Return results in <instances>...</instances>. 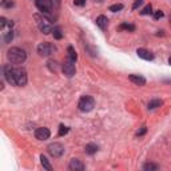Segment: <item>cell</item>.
Wrapping results in <instances>:
<instances>
[{
	"label": "cell",
	"mask_w": 171,
	"mask_h": 171,
	"mask_svg": "<svg viewBox=\"0 0 171 171\" xmlns=\"http://www.w3.org/2000/svg\"><path fill=\"white\" fill-rule=\"evenodd\" d=\"M7 58L11 63L21 64V63H24V60L27 59V54L24 52V49L19 48V47H12V48L8 49Z\"/></svg>",
	"instance_id": "6da1fadb"
},
{
	"label": "cell",
	"mask_w": 171,
	"mask_h": 171,
	"mask_svg": "<svg viewBox=\"0 0 171 171\" xmlns=\"http://www.w3.org/2000/svg\"><path fill=\"white\" fill-rule=\"evenodd\" d=\"M78 107H79V110L83 112H90L94 110L95 107V100L92 96H88V95H86V96H82L80 100H79V103H78Z\"/></svg>",
	"instance_id": "7a4b0ae2"
},
{
	"label": "cell",
	"mask_w": 171,
	"mask_h": 171,
	"mask_svg": "<svg viewBox=\"0 0 171 171\" xmlns=\"http://www.w3.org/2000/svg\"><path fill=\"white\" fill-rule=\"evenodd\" d=\"M35 19H36V21H38L39 30H40L43 34L48 35L49 32H52V31H54L52 24L49 23V20H48L47 18H44V16H40V15H35Z\"/></svg>",
	"instance_id": "3957f363"
},
{
	"label": "cell",
	"mask_w": 171,
	"mask_h": 171,
	"mask_svg": "<svg viewBox=\"0 0 171 171\" xmlns=\"http://www.w3.org/2000/svg\"><path fill=\"white\" fill-rule=\"evenodd\" d=\"M47 151L52 158H60L64 154V146L62 143L54 142V143L47 146Z\"/></svg>",
	"instance_id": "277c9868"
},
{
	"label": "cell",
	"mask_w": 171,
	"mask_h": 171,
	"mask_svg": "<svg viewBox=\"0 0 171 171\" xmlns=\"http://www.w3.org/2000/svg\"><path fill=\"white\" fill-rule=\"evenodd\" d=\"M14 78L15 82H16V86H25L28 78H27V71L24 68H14Z\"/></svg>",
	"instance_id": "5b68a950"
},
{
	"label": "cell",
	"mask_w": 171,
	"mask_h": 171,
	"mask_svg": "<svg viewBox=\"0 0 171 171\" xmlns=\"http://www.w3.org/2000/svg\"><path fill=\"white\" fill-rule=\"evenodd\" d=\"M62 71H63V73L67 78H72L73 75H75V72H76L75 62H71L70 59L67 60V62H64V63L62 64Z\"/></svg>",
	"instance_id": "8992f818"
},
{
	"label": "cell",
	"mask_w": 171,
	"mask_h": 171,
	"mask_svg": "<svg viewBox=\"0 0 171 171\" xmlns=\"http://www.w3.org/2000/svg\"><path fill=\"white\" fill-rule=\"evenodd\" d=\"M55 51V47H54L51 43H47V42H43L38 45V54L40 56H48Z\"/></svg>",
	"instance_id": "52a82bcc"
},
{
	"label": "cell",
	"mask_w": 171,
	"mask_h": 171,
	"mask_svg": "<svg viewBox=\"0 0 171 171\" xmlns=\"http://www.w3.org/2000/svg\"><path fill=\"white\" fill-rule=\"evenodd\" d=\"M52 5L54 4L51 0H36V7L42 11V14L47 15V16L52 10Z\"/></svg>",
	"instance_id": "ba28073f"
},
{
	"label": "cell",
	"mask_w": 171,
	"mask_h": 171,
	"mask_svg": "<svg viewBox=\"0 0 171 171\" xmlns=\"http://www.w3.org/2000/svg\"><path fill=\"white\" fill-rule=\"evenodd\" d=\"M3 72H4L5 80H7L10 84H12V86H16V82H15V78H14V67L8 66V64L7 66H4Z\"/></svg>",
	"instance_id": "9c48e42d"
},
{
	"label": "cell",
	"mask_w": 171,
	"mask_h": 171,
	"mask_svg": "<svg viewBox=\"0 0 171 171\" xmlns=\"http://www.w3.org/2000/svg\"><path fill=\"white\" fill-rule=\"evenodd\" d=\"M49 135H51V133H49V130L47 127H40V128H36V131H35L36 139H39V140L48 139Z\"/></svg>",
	"instance_id": "30bf717a"
},
{
	"label": "cell",
	"mask_w": 171,
	"mask_h": 171,
	"mask_svg": "<svg viewBox=\"0 0 171 171\" xmlns=\"http://www.w3.org/2000/svg\"><path fill=\"white\" fill-rule=\"evenodd\" d=\"M68 168L72 171H83L84 168H86V166H84V163L82 161H79V159H72V161L70 162V164H68Z\"/></svg>",
	"instance_id": "8fae6325"
},
{
	"label": "cell",
	"mask_w": 171,
	"mask_h": 171,
	"mask_svg": "<svg viewBox=\"0 0 171 171\" xmlns=\"http://www.w3.org/2000/svg\"><path fill=\"white\" fill-rule=\"evenodd\" d=\"M136 54H138V56H139L140 59H144V60H152L154 59L152 54L144 48H138L136 49Z\"/></svg>",
	"instance_id": "7c38bea8"
},
{
	"label": "cell",
	"mask_w": 171,
	"mask_h": 171,
	"mask_svg": "<svg viewBox=\"0 0 171 171\" xmlns=\"http://www.w3.org/2000/svg\"><path fill=\"white\" fill-rule=\"evenodd\" d=\"M128 79L133 82L134 84H136V86H144V84H146V79H144L142 75H130Z\"/></svg>",
	"instance_id": "4fadbf2b"
},
{
	"label": "cell",
	"mask_w": 171,
	"mask_h": 171,
	"mask_svg": "<svg viewBox=\"0 0 171 171\" xmlns=\"http://www.w3.org/2000/svg\"><path fill=\"white\" fill-rule=\"evenodd\" d=\"M96 25H98L100 30H106L108 25V19L107 16H104V15H100V16H98L96 18Z\"/></svg>",
	"instance_id": "5bb4252c"
},
{
	"label": "cell",
	"mask_w": 171,
	"mask_h": 171,
	"mask_svg": "<svg viewBox=\"0 0 171 171\" xmlns=\"http://www.w3.org/2000/svg\"><path fill=\"white\" fill-rule=\"evenodd\" d=\"M67 54H68V59H70L71 62H76L78 54H76V51H75V48H73L72 45H70V47L67 48Z\"/></svg>",
	"instance_id": "9a60e30c"
},
{
	"label": "cell",
	"mask_w": 171,
	"mask_h": 171,
	"mask_svg": "<svg viewBox=\"0 0 171 171\" xmlns=\"http://www.w3.org/2000/svg\"><path fill=\"white\" fill-rule=\"evenodd\" d=\"M163 104V102L161 100V99H152V100H150L148 102V110H155V108H158V107H161V106Z\"/></svg>",
	"instance_id": "2e32d148"
},
{
	"label": "cell",
	"mask_w": 171,
	"mask_h": 171,
	"mask_svg": "<svg viewBox=\"0 0 171 171\" xmlns=\"http://www.w3.org/2000/svg\"><path fill=\"white\" fill-rule=\"evenodd\" d=\"M84 151H86V154H88V155H94V154L98 151V146L94 143H90L84 147Z\"/></svg>",
	"instance_id": "e0dca14e"
},
{
	"label": "cell",
	"mask_w": 171,
	"mask_h": 171,
	"mask_svg": "<svg viewBox=\"0 0 171 171\" xmlns=\"http://www.w3.org/2000/svg\"><path fill=\"white\" fill-rule=\"evenodd\" d=\"M40 163H42V166L45 168L47 171H52V166L49 164L48 159L44 157V155H40Z\"/></svg>",
	"instance_id": "ac0fdd59"
},
{
	"label": "cell",
	"mask_w": 171,
	"mask_h": 171,
	"mask_svg": "<svg viewBox=\"0 0 171 171\" xmlns=\"http://www.w3.org/2000/svg\"><path fill=\"white\" fill-rule=\"evenodd\" d=\"M47 67H48L51 71L56 72V71H58V68H59V64H58V62H56V60H48V62H47Z\"/></svg>",
	"instance_id": "d6986e66"
},
{
	"label": "cell",
	"mask_w": 171,
	"mask_h": 171,
	"mask_svg": "<svg viewBox=\"0 0 171 171\" xmlns=\"http://www.w3.org/2000/svg\"><path fill=\"white\" fill-rule=\"evenodd\" d=\"M119 30H126V31L134 32V31H135V25L128 24V23H123V24L119 25Z\"/></svg>",
	"instance_id": "ffe728a7"
},
{
	"label": "cell",
	"mask_w": 171,
	"mask_h": 171,
	"mask_svg": "<svg viewBox=\"0 0 171 171\" xmlns=\"http://www.w3.org/2000/svg\"><path fill=\"white\" fill-rule=\"evenodd\" d=\"M159 168V166L158 164H154V163H146L143 166V170L144 171H155Z\"/></svg>",
	"instance_id": "44dd1931"
},
{
	"label": "cell",
	"mask_w": 171,
	"mask_h": 171,
	"mask_svg": "<svg viewBox=\"0 0 171 171\" xmlns=\"http://www.w3.org/2000/svg\"><path fill=\"white\" fill-rule=\"evenodd\" d=\"M68 131H70L68 127L64 126V124H60V126H59V131H58V135H59V136H64L67 133H68Z\"/></svg>",
	"instance_id": "7402d4cb"
},
{
	"label": "cell",
	"mask_w": 171,
	"mask_h": 171,
	"mask_svg": "<svg viewBox=\"0 0 171 171\" xmlns=\"http://www.w3.org/2000/svg\"><path fill=\"white\" fill-rule=\"evenodd\" d=\"M152 14V5H151V4H147L146 7L143 8V10L140 11V15H151Z\"/></svg>",
	"instance_id": "603a6c76"
},
{
	"label": "cell",
	"mask_w": 171,
	"mask_h": 171,
	"mask_svg": "<svg viewBox=\"0 0 171 171\" xmlns=\"http://www.w3.org/2000/svg\"><path fill=\"white\" fill-rule=\"evenodd\" d=\"M108 10L111 11V12H118V11L123 10V4H120V3L112 4V5H110V8H108Z\"/></svg>",
	"instance_id": "cb8c5ba5"
},
{
	"label": "cell",
	"mask_w": 171,
	"mask_h": 171,
	"mask_svg": "<svg viewBox=\"0 0 171 171\" xmlns=\"http://www.w3.org/2000/svg\"><path fill=\"white\" fill-rule=\"evenodd\" d=\"M54 38L56 39V40H60V39L63 38V34H62V30L60 28H54Z\"/></svg>",
	"instance_id": "d4e9b609"
},
{
	"label": "cell",
	"mask_w": 171,
	"mask_h": 171,
	"mask_svg": "<svg viewBox=\"0 0 171 171\" xmlns=\"http://www.w3.org/2000/svg\"><path fill=\"white\" fill-rule=\"evenodd\" d=\"M12 39H14V32H12V30H10V31L5 34V36H4V42H5V43H11Z\"/></svg>",
	"instance_id": "484cf974"
},
{
	"label": "cell",
	"mask_w": 171,
	"mask_h": 171,
	"mask_svg": "<svg viewBox=\"0 0 171 171\" xmlns=\"http://www.w3.org/2000/svg\"><path fill=\"white\" fill-rule=\"evenodd\" d=\"M162 18H163V12H162L161 10L155 11V14H154V19H155V20H159V19H162Z\"/></svg>",
	"instance_id": "4316f807"
},
{
	"label": "cell",
	"mask_w": 171,
	"mask_h": 171,
	"mask_svg": "<svg viewBox=\"0 0 171 171\" xmlns=\"http://www.w3.org/2000/svg\"><path fill=\"white\" fill-rule=\"evenodd\" d=\"M142 4H143V0H135L134 4H133V10H138Z\"/></svg>",
	"instance_id": "83f0119b"
},
{
	"label": "cell",
	"mask_w": 171,
	"mask_h": 171,
	"mask_svg": "<svg viewBox=\"0 0 171 171\" xmlns=\"http://www.w3.org/2000/svg\"><path fill=\"white\" fill-rule=\"evenodd\" d=\"M7 24H8L7 19H5V18H3V16H1V18H0V28L3 30V28L5 27V25H7Z\"/></svg>",
	"instance_id": "f1b7e54d"
},
{
	"label": "cell",
	"mask_w": 171,
	"mask_h": 171,
	"mask_svg": "<svg viewBox=\"0 0 171 171\" xmlns=\"http://www.w3.org/2000/svg\"><path fill=\"white\" fill-rule=\"evenodd\" d=\"M146 133H147V127H146V126H143L142 128L139 130V131H138V133H136V135H138V136H142V135H144Z\"/></svg>",
	"instance_id": "f546056e"
},
{
	"label": "cell",
	"mask_w": 171,
	"mask_h": 171,
	"mask_svg": "<svg viewBox=\"0 0 171 171\" xmlns=\"http://www.w3.org/2000/svg\"><path fill=\"white\" fill-rule=\"evenodd\" d=\"M73 4L79 5V7H83L84 4H86V0H73Z\"/></svg>",
	"instance_id": "4dcf8cb0"
},
{
	"label": "cell",
	"mask_w": 171,
	"mask_h": 171,
	"mask_svg": "<svg viewBox=\"0 0 171 171\" xmlns=\"http://www.w3.org/2000/svg\"><path fill=\"white\" fill-rule=\"evenodd\" d=\"M51 1H52V4L55 5V7H59V5H60V1H62V0H51Z\"/></svg>",
	"instance_id": "1f68e13d"
},
{
	"label": "cell",
	"mask_w": 171,
	"mask_h": 171,
	"mask_svg": "<svg viewBox=\"0 0 171 171\" xmlns=\"http://www.w3.org/2000/svg\"><path fill=\"white\" fill-rule=\"evenodd\" d=\"M168 64L171 66V56H170V59H168Z\"/></svg>",
	"instance_id": "d6a6232c"
},
{
	"label": "cell",
	"mask_w": 171,
	"mask_h": 171,
	"mask_svg": "<svg viewBox=\"0 0 171 171\" xmlns=\"http://www.w3.org/2000/svg\"><path fill=\"white\" fill-rule=\"evenodd\" d=\"M1 4L4 5V4H5V0H1Z\"/></svg>",
	"instance_id": "836d02e7"
},
{
	"label": "cell",
	"mask_w": 171,
	"mask_h": 171,
	"mask_svg": "<svg viewBox=\"0 0 171 171\" xmlns=\"http://www.w3.org/2000/svg\"><path fill=\"white\" fill-rule=\"evenodd\" d=\"M95 1H102V0H95Z\"/></svg>",
	"instance_id": "e575fe53"
},
{
	"label": "cell",
	"mask_w": 171,
	"mask_h": 171,
	"mask_svg": "<svg viewBox=\"0 0 171 171\" xmlns=\"http://www.w3.org/2000/svg\"><path fill=\"white\" fill-rule=\"evenodd\" d=\"M170 23H171V15H170Z\"/></svg>",
	"instance_id": "d590c367"
}]
</instances>
